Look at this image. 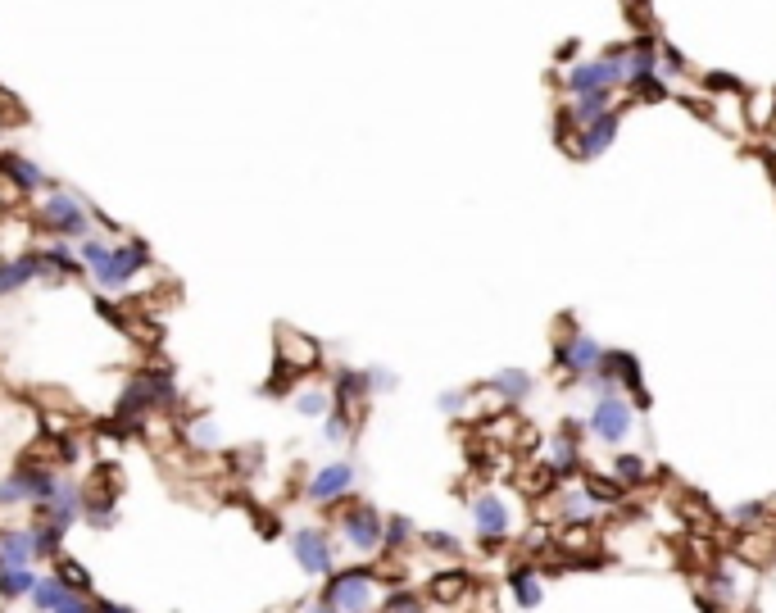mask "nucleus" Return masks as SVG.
Instances as JSON below:
<instances>
[{"instance_id": "22", "label": "nucleus", "mask_w": 776, "mask_h": 613, "mask_svg": "<svg viewBox=\"0 0 776 613\" xmlns=\"http://www.w3.org/2000/svg\"><path fill=\"white\" fill-rule=\"evenodd\" d=\"M332 396H336V409H359L368 396H373V386H368V373H359V368H341L332 382Z\"/></svg>"}, {"instance_id": "34", "label": "nucleus", "mask_w": 776, "mask_h": 613, "mask_svg": "<svg viewBox=\"0 0 776 613\" xmlns=\"http://www.w3.org/2000/svg\"><path fill=\"white\" fill-rule=\"evenodd\" d=\"M745 119L754 123V128H772L776 119V91H754L745 105Z\"/></svg>"}, {"instance_id": "21", "label": "nucleus", "mask_w": 776, "mask_h": 613, "mask_svg": "<svg viewBox=\"0 0 776 613\" xmlns=\"http://www.w3.org/2000/svg\"><path fill=\"white\" fill-rule=\"evenodd\" d=\"M486 391H491V396H500L504 409H518L522 400H527L531 391H536V377H531L527 368H500V373H491Z\"/></svg>"}, {"instance_id": "39", "label": "nucleus", "mask_w": 776, "mask_h": 613, "mask_svg": "<svg viewBox=\"0 0 776 613\" xmlns=\"http://www.w3.org/2000/svg\"><path fill=\"white\" fill-rule=\"evenodd\" d=\"M554 536H559V532H554L550 523H536L527 536H522V554H545L554 545Z\"/></svg>"}, {"instance_id": "38", "label": "nucleus", "mask_w": 776, "mask_h": 613, "mask_svg": "<svg viewBox=\"0 0 776 613\" xmlns=\"http://www.w3.org/2000/svg\"><path fill=\"white\" fill-rule=\"evenodd\" d=\"M382 613H423V595H413V591H404V586H395V591L382 600Z\"/></svg>"}, {"instance_id": "43", "label": "nucleus", "mask_w": 776, "mask_h": 613, "mask_svg": "<svg viewBox=\"0 0 776 613\" xmlns=\"http://www.w3.org/2000/svg\"><path fill=\"white\" fill-rule=\"evenodd\" d=\"M740 554H745L749 564H763L767 554H772V541H767V536H745V541H740Z\"/></svg>"}, {"instance_id": "19", "label": "nucleus", "mask_w": 776, "mask_h": 613, "mask_svg": "<svg viewBox=\"0 0 776 613\" xmlns=\"http://www.w3.org/2000/svg\"><path fill=\"white\" fill-rule=\"evenodd\" d=\"M37 559L32 527H0V568H37Z\"/></svg>"}, {"instance_id": "28", "label": "nucleus", "mask_w": 776, "mask_h": 613, "mask_svg": "<svg viewBox=\"0 0 776 613\" xmlns=\"http://www.w3.org/2000/svg\"><path fill=\"white\" fill-rule=\"evenodd\" d=\"M609 109H613V91H590V96H577L568 105V119L577 123V128H586V123L604 119Z\"/></svg>"}, {"instance_id": "23", "label": "nucleus", "mask_w": 776, "mask_h": 613, "mask_svg": "<svg viewBox=\"0 0 776 613\" xmlns=\"http://www.w3.org/2000/svg\"><path fill=\"white\" fill-rule=\"evenodd\" d=\"M291 405H295V414H300V418H327L336 409V396H332V386L305 382V386H295Z\"/></svg>"}, {"instance_id": "35", "label": "nucleus", "mask_w": 776, "mask_h": 613, "mask_svg": "<svg viewBox=\"0 0 776 613\" xmlns=\"http://www.w3.org/2000/svg\"><path fill=\"white\" fill-rule=\"evenodd\" d=\"M55 577H59L64 586H73V591L91 595V573L78 564V559H64V554H59V559H55Z\"/></svg>"}, {"instance_id": "30", "label": "nucleus", "mask_w": 776, "mask_h": 613, "mask_svg": "<svg viewBox=\"0 0 776 613\" xmlns=\"http://www.w3.org/2000/svg\"><path fill=\"white\" fill-rule=\"evenodd\" d=\"M609 477L622 486V491H631V486H645L654 473H649V464L640 455H618V459H613V473Z\"/></svg>"}, {"instance_id": "25", "label": "nucleus", "mask_w": 776, "mask_h": 613, "mask_svg": "<svg viewBox=\"0 0 776 613\" xmlns=\"http://www.w3.org/2000/svg\"><path fill=\"white\" fill-rule=\"evenodd\" d=\"M509 595L522 604V609H536V604L545 600V586H541V568H531V564H522V568H513L509 573Z\"/></svg>"}, {"instance_id": "11", "label": "nucleus", "mask_w": 776, "mask_h": 613, "mask_svg": "<svg viewBox=\"0 0 776 613\" xmlns=\"http://www.w3.org/2000/svg\"><path fill=\"white\" fill-rule=\"evenodd\" d=\"M468 518H472V532L482 536V545H504V536L513 532V509H509V500L495 491L472 495Z\"/></svg>"}, {"instance_id": "26", "label": "nucleus", "mask_w": 776, "mask_h": 613, "mask_svg": "<svg viewBox=\"0 0 776 613\" xmlns=\"http://www.w3.org/2000/svg\"><path fill=\"white\" fill-rule=\"evenodd\" d=\"M468 591H472V577L463 573V568H450V573H436L432 577V586H427V600H436V604H459Z\"/></svg>"}, {"instance_id": "15", "label": "nucleus", "mask_w": 776, "mask_h": 613, "mask_svg": "<svg viewBox=\"0 0 776 613\" xmlns=\"http://www.w3.org/2000/svg\"><path fill=\"white\" fill-rule=\"evenodd\" d=\"M581 427H586V423H563L559 432L550 436V468H554V477L581 473Z\"/></svg>"}, {"instance_id": "20", "label": "nucleus", "mask_w": 776, "mask_h": 613, "mask_svg": "<svg viewBox=\"0 0 776 613\" xmlns=\"http://www.w3.org/2000/svg\"><path fill=\"white\" fill-rule=\"evenodd\" d=\"M0 178L10 182V187H19V191H41V187H50L46 169H41V164H32L28 155H19V150H0Z\"/></svg>"}, {"instance_id": "47", "label": "nucleus", "mask_w": 776, "mask_h": 613, "mask_svg": "<svg viewBox=\"0 0 776 613\" xmlns=\"http://www.w3.org/2000/svg\"><path fill=\"white\" fill-rule=\"evenodd\" d=\"M0 214H5V196H0Z\"/></svg>"}, {"instance_id": "12", "label": "nucleus", "mask_w": 776, "mask_h": 613, "mask_svg": "<svg viewBox=\"0 0 776 613\" xmlns=\"http://www.w3.org/2000/svg\"><path fill=\"white\" fill-rule=\"evenodd\" d=\"M277 364H282L286 373H305V368L323 364V350H318V341L305 337V332H295V327H277Z\"/></svg>"}, {"instance_id": "40", "label": "nucleus", "mask_w": 776, "mask_h": 613, "mask_svg": "<svg viewBox=\"0 0 776 613\" xmlns=\"http://www.w3.org/2000/svg\"><path fill=\"white\" fill-rule=\"evenodd\" d=\"M423 545H427L432 554H450V559H459V554H463V541H459L454 532H427Z\"/></svg>"}, {"instance_id": "18", "label": "nucleus", "mask_w": 776, "mask_h": 613, "mask_svg": "<svg viewBox=\"0 0 776 613\" xmlns=\"http://www.w3.org/2000/svg\"><path fill=\"white\" fill-rule=\"evenodd\" d=\"M82 523H87L91 532H114V527L123 523V514H118V491H105V482L87 486V509H82Z\"/></svg>"}, {"instance_id": "5", "label": "nucleus", "mask_w": 776, "mask_h": 613, "mask_svg": "<svg viewBox=\"0 0 776 613\" xmlns=\"http://www.w3.org/2000/svg\"><path fill=\"white\" fill-rule=\"evenodd\" d=\"M604 359H609V350H604L595 337L577 332L572 318H563V341L554 346V368H563L568 382H590V377L604 368Z\"/></svg>"}, {"instance_id": "37", "label": "nucleus", "mask_w": 776, "mask_h": 613, "mask_svg": "<svg viewBox=\"0 0 776 613\" xmlns=\"http://www.w3.org/2000/svg\"><path fill=\"white\" fill-rule=\"evenodd\" d=\"M32 541H37L41 559H59V554H64V532L50 523H32Z\"/></svg>"}, {"instance_id": "17", "label": "nucleus", "mask_w": 776, "mask_h": 613, "mask_svg": "<svg viewBox=\"0 0 776 613\" xmlns=\"http://www.w3.org/2000/svg\"><path fill=\"white\" fill-rule=\"evenodd\" d=\"M37 282V250H14V255H0V300L19 296L23 287Z\"/></svg>"}, {"instance_id": "41", "label": "nucleus", "mask_w": 776, "mask_h": 613, "mask_svg": "<svg viewBox=\"0 0 776 613\" xmlns=\"http://www.w3.org/2000/svg\"><path fill=\"white\" fill-rule=\"evenodd\" d=\"M468 405H472L468 391H441V396H436V409H441V414H450V418H459Z\"/></svg>"}, {"instance_id": "6", "label": "nucleus", "mask_w": 776, "mask_h": 613, "mask_svg": "<svg viewBox=\"0 0 776 613\" xmlns=\"http://www.w3.org/2000/svg\"><path fill=\"white\" fill-rule=\"evenodd\" d=\"M141 268H150V246L146 241H114V250H109V259L91 273V282H96L100 291H128L132 282L141 277Z\"/></svg>"}, {"instance_id": "8", "label": "nucleus", "mask_w": 776, "mask_h": 613, "mask_svg": "<svg viewBox=\"0 0 776 613\" xmlns=\"http://www.w3.org/2000/svg\"><path fill=\"white\" fill-rule=\"evenodd\" d=\"M82 509H87V486H82L78 477L59 473L50 500L32 509V523H50V527H59V532H69L73 523H82Z\"/></svg>"}, {"instance_id": "44", "label": "nucleus", "mask_w": 776, "mask_h": 613, "mask_svg": "<svg viewBox=\"0 0 776 613\" xmlns=\"http://www.w3.org/2000/svg\"><path fill=\"white\" fill-rule=\"evenodd\" d=\"M368 373V386H373V396L377 391H395V386H400V377L391 373V368H364Z\"/></svg>"}, {"instance_id": "3", "label": "nucleus", "mask_w": 776, "mask_h": 613, "mask_svg": "<svg viewBox=\"0 0 776 613\" xmlns=\"http://www.w3.org/2000/svg\"><path fill=\"white\" fill-rule=\"evenodd\" d=\"M323 600L332 604L336 613H377L386 591H382V577L359 564V568H336L323 582Z\"/></svg>"}, {"instance_id": "31", "label": "nucleus", "mask_w": 776, "mask_h": 613, "mask_svg": "<svg viewBox=\"0 0 776 613\" xmlns=\"http://www.w3.org/2000/svg\"><path fill=\"white\" fill-rule=\"evenodd\" d=\"M418 541H423V536H418V527H413L409 518H404V514H386V550L404 554V550H413Z\"/></svg>"}, {"instance_id": "29", "label": "nucleus", "mask_w": 776, "mask_h": 613, "mask_svg": "<svg viewBox=\"0 0 776 613\" xmlns=\"http://www.w3.org/2000/svg\"><path fill=\"white\" fill-rule=\"evenodd\" d=\"M69 591H73V586H64V582H59L55 573H41V586H37V591L28 595L32 613H55V609H59V600H64V595H69Z\"/></svg>"}, {"instance_id": "9", "label": "nucleus", "mask_w": 776, "mask_h": 613, "mask_svg": "<svg viewBox=\"0 0 776 613\" xmlns=\"http://www.w3.org/2000/svg\"><path fill=\"white\" fill-rule=\"evenodd\" d=\"M286 545H291L295 564L305 568V577H332L336 573V541H332V532H323V527H295V532L286 536Z\"/></svg>"}, {"instance_id": "48", "label": "nucleus", "mask_w": 776, "mask_h": 613, "mask_svg": "<svg viewBox=\"0 0 776 613\" xmlns=\"http://www.w3.org/2000/svg\"><path fill=\"white\" fill-rule=\"evenodd\" d=\"M772 128H776V119H772Z\"/></svg>"}, {"instance_id": "24", "label": "nucleus", "mask_w": 776, "mask_h": 613, "mask_svg": "<svg viewBox=\"0 0 776 613\" xmlns=\"http://www.w3.org/2000/svg\"><path fill=\"white\" fill-rule=\"evenodd\" d=\"M182 436H187V445H191V450H200V455H218V450L227 445L223 441V423H218V418H209V414L191 418Z\"/></svg>"}, {"instance_id": "36", "label": "nucleus", "mask_w": 776, "mask_h": 613, "mask_svg": "<svg viewBox=\"0 0 776 613\" xmlns=\"http://www.w3.org/2000/svg\"><path fill=\"white\" fill-rule=\"evenodd\" d=\"M354 436V414H345V409H332V414L323 418V441L327 445H345Z\"/></svg>"}, {"instance_id": "46", "label": "nucleus", "mask_w": 776, "mask_h": 613, "mask_svg": "<svg viewBox=\"0 0 776 613\" xmlns=\"http://www.w3.org/2000/svg\"><path fill=\"white\" fill-rule=\"evenodd\" d=\"M96 613H137L132 604H118V600H96Z\"/></svg>"}, {"instance_id": "7", "label": "nucleus", "mask_w": 776, "mask_h": 613, "mask_svg": "<svg viewBox=\"0 0 776 613\" xmlns=\"http://www.w3.org/2000/svg\"><path fill=\"white\" fill-rule=\"evenodd\" d=\"M631 427H636V409L622 391H604L586 414V436H595L604 445H622L631 436Z\"/></svg>"}, {"instance_id": "14", "label": "nucleus", "mask_w": 776, "mask_h": 613, "mask_svg": "<svg viewBox=\"0 0 776 613\" xmlns=\"http://www.w3.org/2000/svg\"><path fill=\"white\" fill-rule=\"evenodd\" d=\"M563 87H568L572 96H590V91H613V87H618V69H613L609 55H604V60H581V64H572V69H568Z\"/></svg>"}, {"instance_id": "42", "label": "nucleus", "mask_w": 776, "mask_h": 613, "mask_svg": "<svg viewBox=\"0 0 776 613\" xmlns=\"http://www.w3.org/2000/svg\"><path fill=\"white\" fill-rule=\"evenodd\" d=\"M763 518H772V505H740L736 514H731V523L736 527H758Z\"/></svg>"}, {"instance_id": "4", "label": "nucleus", "mask_w": 776, "mask_h": 613, "mask_svg": "<svg viewBox=\"0 0 776 613\" xmlns=\"http://www.w3.org/2000/svg\"><path fill=\"white\" fill-rule=\"evenodd\" d=\"M59 473L50 464H19L0 477V509H37L50 500Z\"/></svg>"}, {"instance_id": "2", "label": "nucleus", "mask_w": 776, "mask_h": 613, "mask_svg": "<svg viewBox=\"0 0 776 613\" xmlns=\"http://www.w3.org/2000/svg\"><path fill=\"white\" fill-rule=\"evenodd\" d=\"M336 536L354 559H377L386 550V514L368 500H350L336 509Z\"/></svg>"}, {"instance_id": "1", "label": "nucleus", "mask_w": 776, "mask_h": 613, "mask_svg": "<svg viewBox=\"0 0 776 613\" xmlns=\"http://www.w3.org/2000/svg\"><path fill=\"white\" fill-rule=\"evenodd\" d=\"M37 228L50 232L55 241H87L96 228V209L69 187H55L37 205Z\"/></svg>"}, {"instance_id": "13", "label": "nucleus", "mask_w": 776, "mask_h": 613, "mask_svg": "<svg viewBox=\"0 0 776 613\" xmlns=\"http://www.w3.org/2000/svg\"><path fill=\"white\" fill-rule=\"evenodd\" d=\"M600 514H604V509L590 500L581 482L559 486V491H554V518H559V527H595V518H600Z\"/></svg>"}, {"instance_id": "32", "label": "nucleus", "mask_w": 776, "mask_h": 613, "mask_svg": "<svg viewBox=\"0 0 776 613\" xmlns=\"http://www.w3.org/2000/svg\"><path fill=\"white\" fill-rule=\"evenodd\" d=\"M554 482H559V477H554L550 464H531V468H522V473H518V491L531 495V500H541Z\"/></svg>"}, {"instance_id": "27", "label": "nucleus", "mask_w": 776, "mask_h": 613, "mask_svg": "<svg viewBox=\"0 0 776 613\" xmlns=\"http://www.w3.org/2000/svg\"><path fill=\"white\" fill-rule=\"evenodd\" d=\"M41 586L37 568H0V600H28Z\"/></svg>"}, {"instance_id": "33", "label": "nucleus", "mask_w": 776, "mask_h": 613, "mask_svg": "<svg viewBox=\"0 0 776 613\" xmlns=\"http://www.w3.org/2000/svg\"><path fill=\"white\" fill-rule=\"evenodd\" d=\"M581 486H586V495H590V500H595L600 509L618 505L622 495H627L618 482H613V477H600V473H586V477H581Z\"/></svg>"}, {"instance_id": "45", "label": "nucleus", "mask_w": 776, "mask_h": 613, "mask_svg": "<svg viewBox=\"0 0 776 613\" xmlns=\"http://www.w3.org/2000/svg\"><path fill=\"white\" fill-rule=\"evenodd\" d=\"M295 613H336V609H332V604L323 600V595H318V600H305V604H300V609H295Z\"/></svg>"}, {"instance_id": "16", "label": "nucleus", "mask_w": 776, "mask_h": 613, "mask_svg": "<svg viewBox=\"0 0 776 613\" xmlns=\"http://www.w3.org/2000/svg\"><path fill=\"white\" fill-rule=\"evenodd\" d=\"M618 123H622V109L613 105L604 119H595V123H586V128L577 132V150L572 155L577 159H595V155H604V150L618 141Z\"/></svg>"}, {"instance_id": "10", "label": "nucleus", "mask_w": 776, "mask_h": 613, "mask_svg": "<svg viewBox=\"0 0 776 613\" xmlns=\"http://www.w3.org/2000/svg\"><path fill=\"white\" fill-rule=\"evenodd\" d=\"M354 482H359V473H354L350 459H332V464H323V468L309 473L305 500L309 505H318V509H332V505H341V500H350Z\"/></svg>"}]
</instances>
